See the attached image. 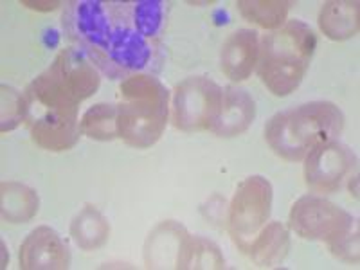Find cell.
Instances as JSON below:
<instances>
[{"instance_id": "1", "label": "cell", "mask_w": 360, "mask_h": 270, "mask_svg": "<svg viewBox=\"0 0 360 270\" xmlns=\"http://www.w3.org/2000/svg\"><path fill=\"white\" fill-rule=\"evenodd\" d=\"M62 27L72 47L110 79L153 74L162 63V41L139 27L131 2L72 0L62 15Z\"/></svg>"}, {"instance_id": "2", "label": "cell", "mask_w": 360, "mask_h": 270, "mask_svg": "<svg viewBox=\"0 0 360 270\" xmlns=\"http://www.w3.org/2000/svg\"><path fill=\"white\" fill-rule=\"evenodd\" d=\"M101 85V72L76 47L58 53L54 62L25 89L29 119L79 121V103L94 96Z\"/></svg>"}, {"instance_id": "3", "label": "cell", "mask_w": 360, "mask_h": 270, "mask_svg": "<svg viewBox=\"0 0 360 270\" xmlns=\"http://www.w3.org/2000/svg\"><path fill=\"white\" fill-rule=\"evenodd\" d=\"M344 114L332 101H310L278 112L265 124V141L272 152L301 162L319 144L339 139Z\"/></svg>"}, {"instance_id": "4", "label": "cell", "mask_w": 360, "mask_h": 270, "mask_svg": "<svg viewBox=\"0 0 360 270\" xmlns=\"http://www.w3.org/2000/svg\"><path fill=\"white\" fill-rule=\"evenodd\" d=\"M117 137L146 150L162 137L169 117V90L153 74H134L119 85Z\"/></svg>"}, {"instance_id": "5", "label": "cell", "mask_w": 360, "mask_h": 270, "mask_svg": "<svg viewBox=\"0 0 360 270\" xmlns=\"http://www.w3.org/2000/svg\"><path fill=\"white\" fill-rule=\"evenodd\" d=\"M315 47V33L297 18L265 34L258 53V74L263 85L279 98L292 94L303 82Z\"/></svg>"}, {"instance_id": "6", "label": "cell", "mask_w": 360, "mask_h": 270, "mask_svg": "<svg viewBox=\"0 0 360 270\" xmlns=\"http://www.w3.org/2000/svg\"><path fill=\"white\" fill-rule=\"evenodd\" d=\"M274 191L272 184L262 175L247 176L238 186L229 205V234L238 250L247 254L254 238L266 225L272 211Z\"/></svg>"}, {"instance_id": "7", "label": "cell", "mask_w": 360, "mask_h": 270, "mask_svg": "<svg viewBox=\"0 0 360 270\" xmlns=\"http://www.w3.org/2000/svg\"><path fill=\"white\" fill-rule=\"evenodd\" d=\"M224 89L207 76H189L173 92L172 121L180 131L213 130L221 108Z\"/></svg>"}, {"instance_id": "8", "label": "cell", "mask_w": 360, "mask_h": 270, "mask_svg": "<svg viewBox=\"0 0 360 270\" xmlns=\"http://www.w3.org/2000/svg\"><path fill=\"white\" fill-rule=\"evenodd\" d=\"M290 229L303 240L332 243L359 227L353 214L321 195H304L292 205Z\"/></svg>"}, {"instance_id": "9", "label": "cell", "mask_w": 360, "mask_h": 270, "mask_svg": "<svg viewBox=\"0 0 360 270\" xmlns=\"http://www.w3.org/2000/svg\"><path fill=\"white\" fill-rule=\"evenodd\" d=\"M356 169V155L352 148L337 139L315 146L304 157V180L315 193L330 195L339 191L346 176Z\"/></svg>"}, {"instance_id": "10", "label": "cell", "mask_w": 360, "mask_h": 270, "mask_svg": "<svg viewBox=\"0 0 360 270\" xmlns=\"http://www.w3.org/2000/svg\"><path fill=\"white\" fill-rule=\"evenodd\" d=\"M18 263L24 270H65L70 266L69 245L49 225H40L22 242Z\"/></svg>"}, {"instance_id": "11", "label": "cell", "mask_w": 360, "mask_h": 270, "mask_svg": "<svg viewBox=\"0 0 360 270\" xmlns=\"http://www.w3.org/2000/svg\"><path fill=\"white\" fill-rule=\"evenodd\" d=\"M259 38L254 29H238L221 45V72L231 82H245L258 65Z\"/></svg>"}, {"instance_id": "12", "label": "cell", "mask_w": 360, "mask_h": 270, "mask_svg": "<svg viewBox=\"0 0 360 270\" xmlns=\"http://www.w3.org/2000/svg\"><path fill=\"white\" fill-rule=\"evenodd\" d=\"M256 117V101L247 90L240 86H225L220 115L213 130L218 137H236L252 124Z\"/></svg>"}, {"instance_id": "13", "label": "cell", "mask_w": 360, "mask_h": 270, "mask_svg": "<svg viewBox=\"0 0 360 270\" xmlns=\"http://www.w3.org/2000/svg\"><path fill=\"white\" fill-rule=\"evenodd\" d=\"M188 236L184 225L175 220L157 225L144 245V263L148 269H176L180 249Z\"/></svg>"}, {"instance_id": "14", "label": "cell", "mask_w": 360, "mask_h": 270, "mask_svg": "<svg viewBox=\"0 0 360 270\" xmlns=\"http://www.w3.org/2000/svg\"><path fill=\"white\" fill-rule=\"evenodd\" d=\"M356 0H330L319 13V27L324 37L335 41L356 37L360 27V8Z\"/></svg>"}, {"instance_id": "15", "label": "cell", "mask_w": 360, "mask_h": 270, "mask_svg": "<svg viewBox=\"0 0 360 270\" xmlns=\"http://www.w3.org/2000/svg\"><path fill=\"white\" fill-rule=\"evenodd\" d=\"M288 250H290V233L287 225H283L281 221H270L254 238L247 256L254 265L272 269L287 258Z\"/></svg>"}, {"instance_id": "16", "label": "cell", "mask_w": 360, "mask_h": 270, "mask_svg": "<svg viewBox=\"0 0 360 270\" xmlns=\"http://www.w3.org/2000/svg\"><path fill=\"white\" fill-rule=\"evenodd\" d=\"M70 238L82 250H98L110 238V224L98 207L85 205L70 224Z\"/></svg>"}, {"instance_id": "17", "label": "cell", "mask_w": 360, "mask_h": 270, "mask_svg": "<svg viewBox=\"0 0 360 270\" xmlns=\"http://www.w3.org/2000/svg\"><path fill=\"white\" fill-rule=\"evenodd\" d=\"M0 197H2V218L9 224H25L33 220L40 209L38 193L29 186L9 180L0 186Z\"/></svg>"}, {"instance_id": "18", "label": "cell", "mask_w": 360, "mask_h": 270, "mask_svg": "<svg viewBox=\"0 0 360 270\" xmlns=\"http://www.w3.org/2000/svg\"><path fill=\"white\" fill-rule=\"evenodd\" d=\"M179 270H213L225 269V258L220 247L204 236H191L182 243L179 259H176Z\"/></svg>"}, {"instance_id": "19", "label": "cell", "mask_w": 360, "mask_h": 270, "mask_svg": "<svg viewBox=\"0 0 360 270\" xmlns=\"http://www.w3.org/2000/svg\"><path fill=\"white\" fill-rule=\"evenodd\" d=\"M236 6L245 20L263 29L276 31L287 24L288 11L294 2L290 0H240Z\"/></svg>"}, {"instance_id": "20", "label": "cell", "mask_w": 360, "mask_h": 270, "mask_svg": "<svg viewBox=\"0 0 360 270\" xmlns=\"http://www.w3.org/2000/svg\"><path fill=\"white\" fill-rule=\"evenodd\" d=\"M82 134L94 141H114L117 137V107L112 103H98L83 114Z\"/></svg>"}, {"instance_id": "21", "label": "cell", "mask_w": 360, "mask_h": 270, "mask_svg": "<svg viewBox=\"0 0 360 270\" xmlns=\"http://www.w3.org/2000/svg\"><path fill=\"white\" fill-rule=\"evenodd\" d=\"M27 119V103L25 96L13 86L2 85V127L0 130L11 131Z\"/></svg>"}, {"instance_id": "22", "label": "cell", "mask_w": 360, "mask_h": 270, "mask_svg": "<svg viewBox=\"0 0 360 270\" xmlns=\"http://www.w3.org/2000/svg\"><path fill=\"white\" fill-rule=\"evenodd\" d=\"M332 254L335 258L342 259L346 263H359V227L353 229L352 233L344 234L342 238L335 242L328 243Z\"/></svg>"}, {"instance_id": "23", "label": "cell", "mask_w": 360, "mask_h": 270, "mask_svg": "<svg viewBox=\"0 0 360 270\" xmlns=\"http://www.w3.org/2000/svg\"><path fill=\"white\" fill-rule=\"evenodd\" d=\"M24 6H27V8L31 9H38V11H53V9H56L58 6H62V2H22Z\"/></svg>"}]
</instances>
